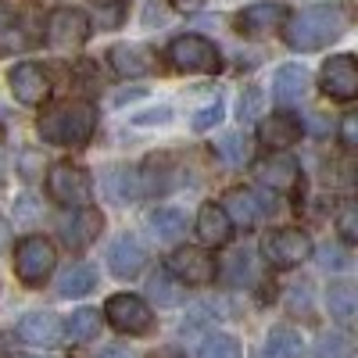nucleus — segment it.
Masks as SVG:
<instances>
[{
  "mask_svg": "<svg viewBox=\"0 0 358 358\" xmlns=\"http://www.w3.org/2000/svg\"><path fill=\"white\" fill-rule=\"evenodd\" d=\"M348 25H351V11L344 4H315L297 15H287L280 29H283V40L290 50L312 54V50H322L334 40H341Z\"/></svg>",
  "mask_w": 358,
  "mask_h": 358,
  "instance_id": "f257e3e1",
  "label": "nucleus"
},
{
  "mask_svg": "<svg viewBox=\"0 0 358 358\" xmlns=\"http://www.w3.org/2000/svg\"><path fill=\"white\" fill-rule=\"evenodd\" d=\"M36 133L43 143L54 147H86L97 133V108L90 101H69L62 108H54L36 122Z\"/></svg>",
  "mask_w": 358,
  "mask_h": 358,
  "instance_id": "f03ea898",
  "label": "nucleus"
},
{
  "mask_svg": "<svg viewBox=\"0 0 358 358\" xmlns=\"http://www.w3.org/2000/svg\"><path fill=\"white\" fill-rule=\"evenodd\" d=\"M169 62L179 72H194V76H212L222 69V54L219 47L201 36V33H183L169 43Z\"/></svg>",
  "mask_w": 358,
  "mask_h": 358,
  "instance_id": "7ed1b4c3",
  "label": "nucleus"
},
{
  "mask_svg": "<svg viewBox=\"0 0 358 358\" xmlns=\"http://www.w3.org/2000/svg\"><path fill=\"white\" fill-rule=\"evenodd\" d=\"M57 265V248L47 236H25L15 244V276L25 287H43Z\"/></svg>",
  "mask_w": 358,
  "mask_h": 358,
  "instance_id": "20e7f679",
  "label": "nucleus"
},
{
  "mask_svg": "<svg viewBox=\"0 0 358 358\" xmlns=\"http://www.w3.org/2000/svg\"><path fill=\"white\" fill-rule=\"evenodd\" d=\"M315 251L312 236L305 229H294V226H283V229H268L262 236V258L273 265V268H294L308 262Z\"/></svg>",
  "mask_w": 358,
  "mask_h": 358,
  "instance_id": "39448f33",
  "label": "nucleus"
},
{
  "mask_svg": "<svg viewBox=\"0 0 358 358\" xmlns=\"http://www.w3.org/2000/svg\"><path fill=\"white\" fill-rule=\"evenodd\" d=\"M104 319H108L111 330L126 334V337H143V334H151V326H155L151 305L136 294H111L104 301Z\"/></svg>",
  "mask_w": 358,
  "mask_h": 358,
  "instance_id": "423d86ee",
  "label": "nucleus"
},
{
  "mask_svg": "<svg viewBox=\"0 0 358 358\" xmlns=\"http://www.w3.org/2000/svg\"><path fill=\"white\" fill-rule=\"evenodd\" d=\"M47 194L62 208H83L94 197V179H90L86 169H79L72 162H57L47 172Z\"/></svg>",
  "mask_w": 358,
  "mask_h": 358,
  "instance_id": "0eeeda50",
  "label": "nucleus"
},
{
  "mask_svg": "<svg viewBox=\"0 0 358 358\" xmlns=\"http://www.w3.org/2000/svg\"><path fill=\"white\" fill-rule=\"evenodd\" d=\"M90 18L79 11V8H57V11H50V18H47V43L54 47V50H76V47H83L86 40H90Z\"/></svg>",
  "mask_w": 358,
  "mask_h": 358,
  "instance_id": "6e6552de",
  "label": "nucleus"
},
{
  "mask_svg": "<svg viewBox=\"0 0 358 358\" xmlns=\"http://www.w3.org/2000/svg\"><path fill=\"white\" fill-rule=\"evenodd\" d=\"M255 172L273 194H287V197L301 194V165H297V158L287 155V151H273L268 158H262L255 165Z\"/></svg>",
  "mask_w": 358,
  "mask_h": 358,
  "instance_id": "1a4fd4ad",
  "label": "nucleus"
},
{
  "mask_svg": "<svg viewBox=\"0 0 358 358\" xmlns=\"http://www.w3.org/2000/svg\"><path fill=\"white\" fill-rule=\"evenodd\" d=\"M319 86L330 101H355L358 97V65L355 54H334L326 57V65L319 72Z\"/></svg>",
  "mask_w": 358,
  "mask_h": 358,
  "instance_id": "9d476101",
  "label": "nucleus"
},
{
  "mask_svg": "<svg viewBox=\"0 0 358 358\" xmlns=\"http://www.w3.org/2000/svg\"><path fill=\"white\" fill-rule=\"evenodd\" d=\"M169 273L183 287H208L215 280V258L204 248H179L169 258Z\"/></svg>",
  "mask_w": 358,
  "mask_h": 358,
  "instance_id": "9b49d317",
  "label": "nucleus"
},
{
  "mask_svg": "<svg viewBox=\"0 0 358 358\" xmlns=\"http://www.w3.org/2000/svg\"><path fill=\"white\" fill-rule=\"evenodd\" d=\"M57 229H62L65 248L83 251V248H90V244H94L97 236H101V229H104V215L97 212V208L83 204V208H72V215H65L62 222H57Z\"/></svg>",
  "mask_w": 358,
  "mask_h": 358,
  "instance_id": "f8f14e48",
  "label": "nucleus"
},
{
  "mask_svg": "<svg viewBox=\"0 0 358 358\" xmlns=\"http://www.w3.org/2000/svg\"><path fill=\"white\" fill-rule=\"evenodd\" d=\"M222 208H226V215L233 226H255L258 219H265L268 212H273V197H265V194H255L248 187H233L226 197H222Z\"/></svg>",
  "mask_w": 358,
  "mask_h": 358,
  "instance_id": "ddd939ff",
  "label": "nucleus"
},
{
  "mask_svg": "<svg viewBox=\"0 0 358 358\" xmlns=\"http://www.w3.org/2000/svg\"><path fill=\"white\" fill-rule=\"evenodd\" d=\"M18 337H22L25 344H33V348H43V351L62 348V341H65V322L57 319L54 312H29V315L18 322Z\"/></svg>",
  "mask_w": 358,
  "mask_h": 358,
  "instance_id": "4468645a",
  "label": "nucleus"
},
{
  "mask_svg": "<svg viewBox=\"0 0 358 358\" xmlns=\"http://www.w3.org/2000/svg\"><path fill=\"white\" fill-rule=\"evenodd\" d=\"M8 83H11L15 101H22V104H29V108H36V104H43V101L50 97V76H47L40 65H33V62L15 65Z\"/></svg>",
  "mask_w": 358,
  "mask_h": 358,
  "instance_id": "2eb2a0df",
  "label": "nucleus"
},
{
  "mask_svg": "<svg viewBox=\"0 0 358 358\" xmlns=\"http://www.w3.org/2000/svg\"><path fill=\"white\" fill-rule=\"evenodd\" d=\"M301 133H305V122L290 111L265 115L262 126H258V140L268 147V151H287V147H294L297 140H301Z\"/></svg>",
  "mask_w": 358,
  "mask_h": 358,
  "instance_id": "dca6fc26",
  "label": "nucleus"
},
{
  "mask_svg": "<svg viewBox=\"0 0 358 358\" xmlns=\"http://www.w3.org/2000/svg\"><path fill=\"white\" fill-rule=\"evenodd\" d=\"M108 62L122 79H140V76H151L158 69L155 50L143 47V43H115L108 50Z\"/></svg>",
  "mask_w": 358,
  "mask_h": 358,
  "instance_id": "f3484780",
  "label": "nucleus"
},
{
  "mask_svg": "<svg viewBox=\"0 0 358 358\" xmlns=\"http://www.w3.org/2000/svg\"><path fill=\"white\" fill-rule=\"evenodd\" d=\"M283 18H287L283 4H276V0H262V4H251V8H244L241 15H236V33L265 36V33H273V29H280Z\"/></svg>",
  "mask_w": 358,
  "mask_h": 358,
  "instance_id": "a211bd4d",
  "label": "nucleus"
},
{
  "mask_svg": "<svg viewBox=\"0 0 358 358\" xmlns=\"http://www.w3.org/2000/svg\"><path fill=\"white\" fill-rule=\"evenodd\" d=\"M147 265V251L140 241H133V236H118V241L108 248V268L118 276V280H133L143 273Z\"/></svg>",
  "mask_w": 358,
  "mask_h": 358,
  "instance_id": "6ab92c4d",
  "label": "nucleus"
},
{
  "mask_svg": "<svg viewBox=\"0 0 358 358\" xmlns=\"http://www.w3.org/2000/svg\"><path fill=\"white\" fill-rule=\"evenodd\" d=\"M197 236H201V244L204 248H222L229 244V236H233V222L226 215V208L222 204H201V212H197Z\"/></svg>",
  "mask_w": 358,
  "mask_h": 358,
  "instance_id": "aec40b11",
  "label": "nucleus"
},
{
  "mask_svg": "<svg viewBox=\"0 0 358 358\" xmlns=\"http://www.w3.org/2000/svg\"><path fill=\"white\" fill-rule=\"evenodd\" d=\"M312 76L305 72V65H280L273 76V97L280 104H301L308 97Z\"/></svg>",
  "mask_w": 358,
  "mask_h": 358,
  "instance_id": "412c9836",
  "label": "nucleus"
},
{
  "mask_svg": "<svg viewBox=\"0 0 358 358\" xmlns=\"http://www.w3.org/2000/svg\"><path fill=\"white\" fill-rule=\"evenodd\" d=\"M104 190H108V197H111L115 204H129V201H136V197L143 194L140 172L129 169V165H115V169H108V176H104Z\"/></svg>",
  "mask_w": 358,
  "mask_h": 358,
  "instance_id": "4be33fe9",
  "label": "nucleus"
},
{
  "mask_svg": "<svg viewBox=\"0 0 358 358\" xmlns=\"http://www.w3.org/2000/svg\"><path fill=\"white\" fill-rule=\"evenodd\" d=\"M147 226H151L155 241H162V244H176L179 236L187 233V215L179 212V208H155V212L147 215Z\"/></svg>",
  "mask_w": 358,
  "mask_h": 358,
  "instance_id": "5701e85b",
  "label": "nucleus"
},
{
  "mask_svg": "<svg viewBox=\"0 0 358 358\" xmlns=\"http://www.w3.org/2000/svg\"><path fill=\"white\" fill-rule=\"evenodd\" d=\"M326 308H330L334 322L341 326H351L355 315H358V294L351 283H334L330 290H326Z\"/></svg>",
  "mask_w": 358,
  "mask_h": 358,
  "instance_id": "b1692460",
  "label": "nucleus"
},
{
  "mask_svg": "<svg viewBox=\"0 0 358 358\" xmlns=\"http://www.w3.org/2000/svg\"><path fill=\"white\" fill-rule=\"evenodd\" d=\"M301 355V334L290 330V326H273L265 334L262 344V358H297Z\"/></svg>",
  "mask_w": 358,
  "mask_h": 358,
  "instance_id": "393cba45",
  "label": "nucleus"
},
{
  "mask_svg": "<svg viewBox=\"0 0 358 358\" xmlns=\"http://www.w3.org/2000/svg\"><path fill=\"white\" fill-rule=\"evenodd\" d=\"M94 287H97V268L94 265H72L69 273H62V280H57V297L72 301V297H86Z\"/></svg>",
  "mask_w": 358,
  "mask_h": 358,
  "instance_id": "a878e982",
  "label": "nucleus"
},
{
  "mask_svg": "<svg viewBox=\"0 0 358 358\" xmlns=\"http://www.w3.org/2000/svg\"><path fill=\"white\" fill-rule=\"evenodd\" d=\"M147 294H151V301L158 308H176L179 301H183V283H179L169 273V265H165V268H158V273L147 280Z\"/></svg>",
  "mask_w": 358,
  "mask_h": 358,
  "instance_id": "bb28decb",
  "label": "nucleus"
},
{
  "mask_svg": "<svg viewBox=\"0 0 358 358\" xmlns=\"http://www.w3.org/2000/svg\"><path fill=\"white\" fill-rule=\"evenodd\" d=\"M97 334H101V312H94V308H79V312H72L69 322H65V341H69V344L94 341Z\"/></svg>",
  "mask_w": 358,
  "mask_h": 358,
  "instance_id": "cd10ccee",
  "label": "nucleus"
},
{
  "mask_svg": "<svg viewBox=\"0 0 358 358\" xmlns=\"http://www.w3.org/2000/svg\"><path fill=\"white\" fill-rule=\"evenodd\" d=\"M215 155H219L226 165H244V162H248V155H251L248 136H244V133H226V136H219Z\"/></svg>",
  "mask_w": 358,
  "mask_h": 358,
  "instance_id": "c85d7f7f",
  "label": "nucleus"
},
{
  "mask_svg": "<svg viewBox=\"0 0 358 358\" xmlns=\"http://www.w3.org/2000/svg\"><path fill=\"white\" fill-rule=\"evenodd\" d=\"M355 348H351V337L341 334V330H330L322 334L319 344H315V358H351Z\"/></svg>",
  "mask_w": 358,
  "mask_h": 358,
  "instance_id": "c756f323",
  "label": "nucleus"
},
{
  "mask_svg": "<svg viewBox=\"0 0 358 358\" xmlns=\"http://www.w3.org/2000/svg\"><path fill=\"white\" fill-rule=\"evenodd\" d=\"M236 115H241V122H258L265 115V90L262 86H244L241 101H236Z\"/></svg>",
  "mask_w": 358,
  "mask_h": 358,
  "instance_id": "7c9ffc66",
  "label": "nucleus"
},
{
  "mask_svg": "<svg viewBox=\"0 0 358 358\" xmlns=\"http://www.w3.org/2000/svg\"><path fill=\"white\" fill-rule=\"evenodd\" d=\"M126 0H94V22L101 29H118L126 22Z\"/></svg>",
  "mask_w": 358,
  "mask_h": 358,
  "instance_id": "2f4dec72",
  "label": "nucleus"
},
{
  "mask_svg": "<svg viewBox=\"0 0 358 358\" xmlns=\"http://www.w3.org/2000/svg\"><path fill=\"white\" fill-rule=\"evenodd\" d=\"M215 273H219L226 283L241 287L244 280H251V255H248V251H233V255L226 258V265H222V268H215Z\"/></svg>",
  "mask_w": 358,
  "mask_h": 358,
  "instance_id": "473e14b6",
  "label": "nucleus"
},
{
  "mask_svg": "<svg viewBox=\"0 0 358 358\" xmlns=\"http://www.w3.org/2000/svg\"><path fill=\"white\" fill-rule=\"evenodd\" d=\"M197 358H241V344H236V337H229V334H212L201 344Z\"/></svg>",
  "mask_w": 358,
  "mask_h": 358,
  "instance_id": "72a5a7b5",
  "label": "nucleus"
},
{
  "mask_svg": "<svg viewBox=\"0 0 358 358\" xmlns=\"http://www.w3.org/2000/svg\"><path fill=\"white\" fill-rule=\"evenodd\" d=\"M222 115H226V104L215 97L212 104H204V108H197V115L190 118V126H194V133H204V129H212V126H219L222 122Z\"/></svg>",
  "mask_w": 358,
  "mask_h": 358,
  "instance_id": "f704fd0d",
  "label": "nucleus"
},
{
  "mask_svg": "<svg viewBox=\"0 0 358 358\" xmlns=\"http://www.w3.org/2000/svg\"><path fill=\"white\" fill-rule=\"evenodd\" d=\"M337 233H341L344 244H355L358 241V208L351 201L341 204V212H337Z\"/></svg>",
  "mask_w": 358,
  "mask_h": 358,
  "instance_id": "c9c22d12",
  "label": "nucleus"
},
{
  "mask_svg": "<svg viewBox=\"0 0 358 358\" xmlns=\"http://www.w3.org/2000/svg\"><path fill=\"white\" fill-rule=\"evenodd\" d=\"M319 265H322V268H330V273H341V268H348V265H351L348 248H341V244H326V248H319Z\"/></svg>",
  "mask_w": 358,
  "mask_h": 358,
  "instance_id": "e433bc0d",
  "label": "nucleus"
},
{
  "mask_svg": "<svg viewBox=\"0 0 358 358\" xmlns=\"http://www.w3.org/2000/svg\"><path fill=\"white\" fill-rule=\"evenodd\" d=\"M172 122V108L158 104V108H147L140 115H133V126H169Z\"/></svg>",
  "mask_w": 358,
  "mask_h": 358,
  "instance_id": "4c0bfd02",
  "label": "nucleus"
},
{
  "mask_svg": "<svg viewBox=\"0 0 358 358\" xmlns=\"http://www.w3.org/2000/svg\"><path fill=\"white\" fill-rule=\"evenodd\" d=\"M341 143L348 147V151H355V147H358V118L355 115H344L341 118Z\"/></svg>",
  "mask_w": 358,
  "mask_h": 358,
  "instance_id": "58836bf2",
  "label": "nucleus"
},
{
  "mask_svg": "<svg viewBox=\"0 0 358 358\" xmlns=\"http://www.w3.org/2000/svg\"><path fill=\"white\" fill-rule=\"evenodd\" d=\"M97 358H136V351L126 348V344H111V348H104Z\"/></svg>",
  "mask_w": 358,
  "mask_h": 358,
  "instance_id": "ea45409f",
  "label": "nucleus"
},
{
  "mask_svg": "<svg viewBox=\"0 0 358 358\" xmlns=\"http://www.w3.org/2000/svg\"><path fill=\"white\" fill-rule=\"evenodd\" d=\"M169 4L176 11H197V8H204V0H169Z\"/></svg>",
  "mask_w": 358,
  "mask_h": 358,
  "instance_id": "a19ab883",
  "label": "nucleus"
},
{
  "mask_svg": "<svg viewBox=\"0 0 358 358\" xmlns=\"http://www.w3.org/2000/svg\"><path fill=\"white\" fill-rule=\"evenodd\" d=\"M312 129H315L319 136H326V133H330V122H326V118H312Z\"/></svg>",
  "mask_w": 358,
  "mask_h": 358,
  "instance_id": "79ce46f5",
  "label": "nucleus"
},
{
  "mask_svg": "<svg viewBox=\"0 0 358 358\" xmlns=\"http://www.w3.org/2000/svg\"><path fill=\"white\" fill-rule=\"evenodd\" d=\"M147 358H183L176 348H162V351H155V355H147Z\"/></svg>",
  "mask_w": 358,
  "mask_h": 358,
  "instance_id": "37998d69",
  "label": "nucleus"
},
{
  "mask_svg": "<svg viewBox=\"0 0 358 358\" xmlns=\"http://www.w3.org/2000/svg\"><path fill=\"white\" fill-rule=\"evenodd\" d=\"M8 233H11V229H8V219H0V251L8 248Z\"/></svg>",
  "mask_w": 358,
  "mask_h": 358,
  "instance_id": "c03bdc74",
  "label": "nucleus"
},
{
  "mask_svg": "<svg viewBox=\"0 0 358 358\" xmlns=\"http://www.w3.org/2000/svg\"><path fill=\"white\" fill-rule=\"evenodd\" d=\"M4 172H8V162H4V151H0V183H4Z\"/></svg>",
  "mask_w": 358,
  "mask_h": 358,
  "instance_id": "a18cd8bd",
  "label": "nucleus"
}]
</instances>
